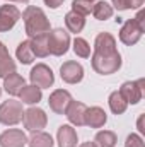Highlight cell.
<instances>
[{
	"instance_id": "26",
	"label": "cell",
	"mask_w": 145,
	"mask_h": 147,
	"mask_svg": "<svg viewBox=\"0 0 145 147\" xmlns=\"http://www.w3.org/2000/svg\"><path fill=\"white\" fill-rule=\"evenodd\" d=\"M94 142L97 144V147H114L118 142V137L113 130H99L96 134Z\"/></svg>"
},
{
	"instance_id": "5",
	"label": "cell",
	"mask_w": 145,
	"mask_h": 147,
	"mask_svg": "<svg viewBox=\"0 0 145 147\" xmlns=\"http://www.w3.org/2000/svg\"><path fill=\"white\" fill-rule=\"evenodd\" d=\"M46 123H48V116H46L44 110H41V108L31 106L29 110H26L24 115H22V125L29 132H39V130H43L46 127Z\"/></svg>"
},
{
	"instance_id": "38",
	"label": "cell",
	"mask_w": 145,
	"mask_h": 147,
	"mask_svg": "<svg viewBox=\"0 0 145 147\" xmlns=\"http://www.w3.org/2000/svg\"><path fill=\"white\" fill-rule=\"evenodd\" d=\"M0 96H2V87H0Z\"/></svg>"
},
{
	"instance_id": "37",
	"label": "cell",
	"mask_w": 145,
	"mask_h": 147,
	"mask_svg": "<svg viewBox=\"0 0 145 147\" xmlns=\"http://www.w3.org/2000/svg\"><path fill=\"white\" fill-rule=\"evenodd\" d=\"M89 2H92V3H94V2H96V0H89Z\"/></svg>"
},
{
	"instance_id": "21",
	"label": "cell",
	"mask_w": 145,
	"mask_h": 147,
	"mask_svg": "<svg viewBox=\"0 0 145 147\" xmlns=\"http://www.w3.org/2000/svg\"><path fill=\"white\" fill-rule=\"evenodd\" d=\"M31 50H33V55L38 58H44L50 55V50H48V34H41V36L31 38Z\"/></svg>"
},
{
	"instance_id": "14",
	"label": "cell",
	"mask_w": 145,
	"mask_h": 147,
	"mask_svg": "<svg viewBox=\"0 0 145 147\" xmlns=\"http://www.w3.org/2000/svg\"><path fill=\"white\" fill-rule=\"evenodd\" d=\"M87 110V106L80 101H70V105L67 106L65 110V115L68 118V121L72 123L73 127H82L84 125V113Z\"/></svg>"
},
{
	"instance_id": "8",
	"label": "cell",
	"mask_w": 145,
	"mask_h": 147,
	"mask_svg": "<svg viewBox=\"0 0 145 147\" xmlns=\"http://www.w3.org/2000/svg\"><path fill=\"white\" fill-rule=\"evenodd\" d=\"M142 34H144V29L137 24V21L128 19L123 22V26L119 29V41L126 46H132V45H137L140 41Z\"/></svg>"
},
{
	"instance_id": "15",
	"label": "cell",
	"mask_w": 145,
	"mask_h": 147,
	"mask_svg": "<svg viewBox=\"0 0 145 147\" xmlns=\"http://www.w3.org/2000/svg\"><path fill=\"white\" fill-rule=\"evenodd\" d=\"M58 147H77V132L72 125H62L56 134Z\"/></svg>"
},
{
	"instance_id": "30",
	"label": "cell",
	"mask_w": 145,
	"mask_h": 147,
	"mask_svg": "<svg viewBox=\"0 0 145 147\" xmlns=\"http://www.w3.org/2000/svg\"><path fill=\"white\" fill-rule=\"evenodd\" d=\"M133 19L137 21V24H138V26L145 31V12H144V10H138V14H137Z\"/></svg>"
},
{
	"instance_id": "1",
	"label": "cell",
	"mask_w": 145,
	"mask_h": 147,
	"mask_svg": "<svg viewBox=\"0 0 145 147\" xmlns=\"http://www.w3.org/2000/svg\"><path fill=\"white\" fill-rule=\"evenodd\" d=\"M22 19H24V28H26V34L29 38H36L41 34H48L51 31V24L50 19L46 17V14L43 12V9L34 7V5H28L22 12Z\"/></svg>"
},
{
	"instance_id": "32",
	"label": "cell",
	"mask_w": 145,
	"mask_h": 147,
	"mask_svg": "<svg viewBox=\"0 0 145 147\" xmlns=\"http://www.w3.org/2000/svg\"><path fill=\"white\" fill-rule=\"evenodd\" d=\"M145 0H126V9H140Z\"/></svg>"
},
{
	"instance_id": "34",
	"label": "cell",
	"mask_w": 145,
	"mask_h": 147,
	"mask_svg": "<svg viewBox=\"0 0 145 147\" xmlns=\"http://www.w3.org/2000/svg\"><path fill=\"white\" fill-rule=\"evenodd\" d=\"M138 132H140V134H145V128H144V115H140V118H138Z\"/></svg>"
},
{
	"instance_id": "28",
	"label": "cell",
	"mask_w": 145,
	"mask_h": 147,
	"mask_svg": "<svg viewBox=\"0 0 145 147\" xmlns=\"http://www.w3.org/2000/svg\"><path fill=\"white\" fill-rule=\"evenodd\" d=\"M92 5H94V3L89 2V0H73L72 2V10L85 17V16H89V14L92 12Z\"/></svg>"
},
{
	"instance_id": "31",
	"label": "cell",
	"mask_w": 145,
	"mask_h": 147,
	"mask_svg": "<svg viewBox=\"0 0 145 147\" xmlns=\"http://www.w3.org/2000/svg\"><path fill=\"white\" fill-rule=\"evenodd\" d=\"M111 7L116 10H126V0H111Z\"/></svg>"
},
{
	"instance_id": "9",
	"label": "cell",
	"mask_w": 145,
	"mask_h": 147,
	"mask_svg": "<svg viewBox=\"0 0 145 147\" xmlns=\"http://www.w3.org/2000/svg\"><path fill=\"white\" fill-rule=\"evenodd\" d=\"M21 19V10L15 7V5H2L0 7V33H7L10 31L17 21Z\"/></svg>"
},
{
	"instance_id": "10",
	"label": "cell",
	"mask_w": 145,
	"mask_h": 147,
	"mask_svg": "<svg viewBox=\"0 0 145 147\" xmlns=\"http://www.w3.org/2000/svg\"><path fill=\"white\" fill-rule=\"evenodd\" d=\"M60 75H62V80L67 84H79L84 79V67L79 62L68 60L60 67Z\"/></svg>"
},
{
	"instance_id": "6",
	"label": "cell",
	"mask_w": 145,
	"mask_h": 147,
	"mask_svg": "<svg viewBox=\"0 0 145 147\" xmlns=\"http://www.w3.org/2000/svg\"><path fill=\"white\" fill-rule=\"evenodd\" d=\"M29 79H31V84L39 87V89H50L53 86V82H55L53 70L48 65H44V63L34 65L31 74H29Z\"/></svg>"
},
{
	"instance_id": "36",
	"label": "cell",
	"mask_w": 145,
	"mask_h": 147,
	"mask_svg": "<svg viewBox=\"0 0 145 147\" xmlns=\"http://www.w3.org/2000/svg\"><path fill=\"white\" fill-rule=\"evenodd\" d=\"M5 2H17V3H28L29 0H5Z\"/></svg>"
},
{
	"instance_id": "13",
	"label": "cell",
	"mask_w": 145,
	"mask_h": 147,
	"mask_svg": "<svg viewBox=\"0 0 145 147\" xmlns=\"http://www.w3.org/2000/svg\"><path fill=\"white\" fill-rule=\"evenodd\" d=\"M108 121V115L106 111L99 106H91L84 113V125L91 127V128H103Z\"/></svg>"
},
{
	"instance_id": "2",
	"label": "cell",
	"mask_w": 145,
	"mask_h": 147,
	"mask_svg": "<svg viewBox=\"0 0 145 147\" xmlns=\"http://www.w3.org/2000/svg\"><path fill=\"white\" fill-rule=\"evenodd\" d=\"M91 63H92V69L99 75H111V74H116L121 69V55L118 50L111 51V53L92 51Z\"/></svg>"
},
{
	"instance_id": "29",
	"label": "cell",
	"mask_w": 145,
	"mask_h": 147,
	"mask_svg": "<svg viewBox=\"0 0 145 147\" xmlns=\"http://www.w3.org/2000/svg\"><path fill=\"white\" fill-rule=\"evenodd\" d=\"M125 147H145L144 139L138 134H130L125 140Z\"/></svg>"
},
{
	"instance_id": "18",
	"label": "cell",
	"mask_w": 145,
	"mask_h": 147,
	"mask_svg": "<svg viewBox=\"0 0 145 147\" xmlns=\"http://www.w3.org/2000/svg\"><path fill=\"white\" fill-rule=\"evenodd\" d=\"M19 98H21V103H22V105H29V106H33V105H38V103L41 101L43 92H41L39 87H36V86L31 84V86H24V87L21 89Z\"/></svg>"
},
{
	"instance_id": "7",
	"label": "cell",
	"mask_w": 145,
	"mask_h": 147,
	"mask_svg": "<svg viewBox=\"0 0 145 147\" xmlns=\"http://www.w3.org/2000/svg\"><path fill=\"white\" fill-rule=\"evenodd\" d=\"M144 86H145L144 79H138V80H128V82H123V84H121V87H119L118 92L125 98V101H126L128 105H137V103L142 99Z\"/></svg>"
},
{
	"instance_id": "12",
	"label": "cell",
	"mask_w": 145,
	"mask_h": 147,
	"mask_svg": "<svg viewBox=\"0 0 145 147\" xmlns=\"http://www.w3.org/2000/svg\"><path fill=\"white\" fill-rule=\"evenodd\" d=\"M28 137L21 128H9L0 134V147H24Z\"/></svg>"
},
{
	"instance_id": "11",
	"label": "cell",
	"mask_w": 145,
	"mask_h": 147,
	"mask_svg": "<svg viewBox=\"0 0 145 147\" xmlns=\"http://www.w3.org/2000/svg\"><path fill=\"white\" fill-rule=\"evenodd\" d=\"M70 101H72V94L68 91H65V89H56L48 98L50 108H51V111H55L56 115H65V110L70 105Z\"/></svg>"
},
{
	"instance_id": "22",
	"label": "cell",
	"mask_w": 145,
	"mask_h": 147,
	"mask_svg": "<svg viewBox=\"0 0 145 147\" xmlns=\"http://www.w3.org/2000/svg\"><path fill=\"white\" fill-rule=\"evenodd\" d=\"M113 12H114V9L111 7V3L104 2V0H97L92 5V16L97 21H108V19H111Z\"/></svg>"
},
{
	"instance_id": "27",
	"label": "cell",
	"mask_w": 145,
	"mask_h": 147,
	"mask_svg": "<svg viewBox=\"0 0 145 147\" xmlns=\"http://www.w3.org/2000/svg\"><path fill=\"white\" fill-rule=\"evenodd\" d=\"M73 53L80 58H89L91 57V45L84 38H75L73 39Z\"/></svg>"
},
{
	"instance_id": "4",
	"label": "cell",
	"mask_w": 145,
	"mask_h": 147,
	"mask_svg": "<svg viewBox=\"0 0 145 147\" xmlns=\"http://www.w3.org/2000/svg\"><path fill=\"white\" fill-rule=\"evenodd\" d=\"M70 48V34L58 28V29H53L48 33V50H50V55H55V57H62L68 51Z\"/></svg>"
},
{
	"instance_id": "24",
	"label": "cell",
	"mask_w": 145,
	"mask_h": 147,
	"mask_svg": "<svg viewBox=\"0 0 145 147\" xmlns=\"http://www.w3.org/2000/svg\"><path fill=\"white\" fill-rule=\"evenodd\" d=\"M53 139L50 134L39 130V132H33V135L28 139V146L29 147H53Z\"/></svg>"
},
{
	"instance_id": "16",
	"label": "cell",
	"mask_w": 145,
	"mask_h": 147,
	"mask_svg": "<svg viewBox=\"0 0 145 147\" xmlns=\"http://www.w3.org/2000/svg\"><path fill=\"white\" fill-rule=\"evenodd\" d=\"M26 86V80L22 75H19L17 72L9 74L5 79H3V89L10 94V96H19L21 89Z\"/></svg>"
},
{
	"instance_id": "3",
	"label": "cell",
	"mask_w": 145,
	"mask_h": 147,
	"mask_svg": "<svg viewBox=\"0 0 145 147\" xmlns=\"http://www.w3.org/2000/svg\"><path fill=\"white\" fill-rule=\"evenodd\" d=\"M22 103L15 99H7L0 105V123L5 127H12L22 121Z\"/></svg>"
},
{
	"instance_id": "17",
	"label": "cell",
	"mask_w": 145,
	"mask_h": 147,
	"mask_svg": "<svg viewBox=\"0 0 145 147\" xmlns=\"http://www.w3.org/2000/svg\"><path fill=\"white\" fill-rule=\"evenodd\" d=\"M94 51H101V53H111L116 51V39L109 33H99L94 41Z\"/></svg>"
},
{
	"instance_id": "20",
	"label": "cell",
	"mask_w": 145,
	"mask_h": 147,
	"mask_svg": "<svg viewBox=\"0 0 145 147\" xmlns=\"http://www.w3.org/2000/svg\"><path fill=\"white\" fill-rule=\"evenodd\" d=\"M65 26H67V29L70 33L79 34V33H82V29L85 26V17L80 16V14H77V12H73V10H70L65 16Z\"/></svg>"
},
{
	"instance_id": "19",
	"label": "cell",
	"mask_w": 145,
	"mask_h": 147,
	"mask_svg": "<svg viewBox=\"0 0 145 147\" xmlns=\"http://www.w3.org/2000/svg\"><path fill=\"white\" fill-rule=\"evenodd\" d=\"M12 72H15V62L10 58L7 46L0 41V79H5Z\"/></svg>"
},
{
	"instance_id": "35",
	"label": "cell",
	"mask_w": 145,
	"mask_h": 147,
	"mask_svg": "<svg viewBox=\"0 0 145 147\" xmlns=\"http://www.w3.org/2000/svg\"><path fill=\"white\" fill-rule=\"evenodd\" d=\"M79 147H97V144H96V142H91V140H89V142H82V144H80Z\"/></svg>"
},
{
	"instance_id": "23",
	"label": "cell",
	"mask_w": 145,
	"mask_h": 147,
	"mask_svg": "<svg viewBox=\"0 0 145 147\" xmlns=\"http://www.w3.org/2000/svg\"><path fill=\"white\" fill-rule=\"evenodd\" d=\"M15 57L17 60L22 63V65H29L33 60H34V55H33V50H31V41L29 39H24L19 43L17 50H15Z\"/></svg>"
},
{
	"instance_id": "25",
	"label": "cell",
	"mask_w": 145,
	"mask_h": 147,
	"mask_svg": "<svg viewBox=\"0 0 145 147\" xmlns=\"http://www.w3.org/2000/svg\"><path fill=\"white\" fill-rule=\"evenodd\" d=\"M108 103H109V110L113 111L114 115H123L126 111V108H128V103L125 101V98L118 91H114V92L109 94Z\"/></svg>"
},
{
	"instance_id": "33",
	"label": "cell",
	"mask_w": 145,
	"mask_h": 147,
	"mask_svg": "<svg viewBox=\"0 0 145 147\" xmlns=\"http://www.w3.org/2000/svg\"><path fill=\"white\" fill-rule=\"evenodd\" d=\"M44 2V5H48L50 9H58L62 3H63V0H43Z\"/></svg>"
}]
</instances>
